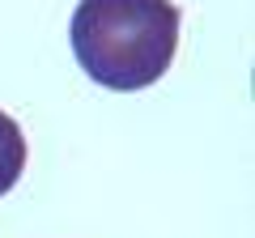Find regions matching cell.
Segmentation results:
<instances>
[{"instance_id": "6da1fadb", "label": "cell", "mask_w": 255, "mask_h": 238, "mask_svg": "<svg viewBox=\"0 0 255 238\" xmlns=\"http://www.w3.org/2000/svg\"><path fill=\"white\" fill-rule=\"evenodd\" d=\"M179 51V4L170 0H81L73 13V55L107 90L162 81Z\"/></svg>"}, {"instance_id": "7a4b0ae2", "label": "cell", "mask_w": 255, "mask_h": 238, "mask_svg": "<svg viewBox=\"0 0 255 238\" xmlns=\"http://www.w3.org/2000/svg\"><path fill=\"white\" fill-rule=\"evenodd\" d=\"M21 170H26V136H21L17 119L0 111V196L17 187Z\"/></svg>"}]
</instances>
